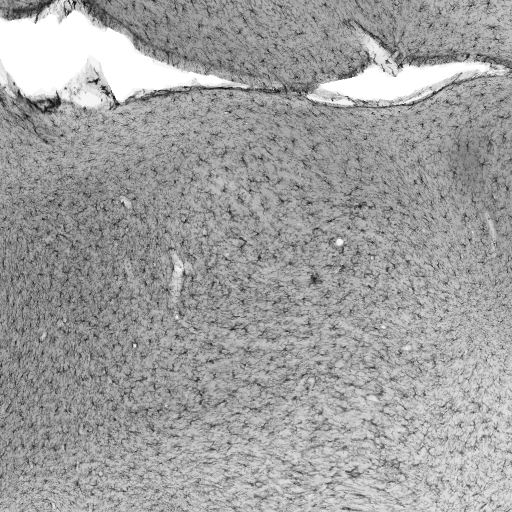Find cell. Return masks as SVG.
<instances>
[{"instance_id":"obj_1","label":"cell","mask_w":512,"mask_h":512,"mask_svg":"<svg viewBox=\"0 0 512 512\" xmlns=\"http://www.w3.org/2000/svg\"><path fill=\"white\" fill-rule=\"evenodd\" d=\"M210 13L208 59L249 88L308 94L371 62L345 1L231 2Z\"/></svg>"},{"instance_id":"obj_2","label":"cell","mask_w":512,"mask_h":512,"mask_svg":"<svg viewBox=\"0 0 512 512\" xmlns=\"http://www.w3.org/2000/svg\"><path fill=\"white\" fill-rule=\"evenodd\" d=\"M363 33L400 63L510 67L512 1H345Z\"/></svg>"}]
</instances>
